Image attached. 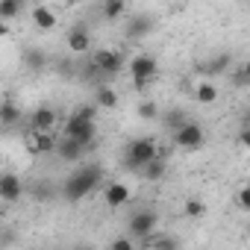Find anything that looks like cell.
Returning <instances> with one entry per match:
<instances>
[{"label":"cell","mask_w":250,"mask_h":250,"mask_svg":"<svg viewBox=\"0 0 250 250\" xmlns=\"http://www.w3.org/2000/svg\"><path fill=\"white\" fill-rule=\"evenodd\" d=\"M100 180H103L100 165H83V168L71 171V177H68L65 186H62V194H65L68 203H80L83 197H88V194L100 186Z\"/></svg>","instance_id":"6da1fadb"},{"label":"cell","mask_w":250,"mask_h":250,"mask_svg":"<svg viewBox=\"0 0 250 250\" xmlns=\"http://www.w3.org/2000/svg\"><path fill=\"white\" fill-rule=\"evenodd\" d=\"M159 156V147L153 139H136L127 145V150H124V168H130V171H142V165H147L150 159Z\"/></svg>","instance_id":"7a4b0ae2"},{"label":"cell","mask_w":250,"mask_h":250,"mask_svg":"<svg viewBox=\"0 0 250 250\" xmlns=\"http://www.w3.org/2000/svg\"><path fill=\"white\" fill-rule=\"evenodd\" d=\"M156 74H159L156 56H150V53H136V56L130 59V77H133V85H136L139 91H145V88L153 83Z\"/></svg>","instance_id":"3957f363"},{"label":"cell","mask_w":250,"mask_h":250,"mask_svg":"<svg viewBox=\"0 0 250 250\" xmlns=\"http://www.w3.org/2000/svg\"><path fill=\"white\" fill-rule=\"evenodd\" d=\"M62 136H71V139L83 142L85 147H91V145H94V136H97V121H88V118L71 112L68 121L62 124Z\"/></svg>","instance_id":"277c9868"},{"label":"cell","mask_w":250,"mask_h":250,"mask_svg":"<svg viewBox=\"0 0 250 250\" xmlns=\"http://www.w3.org/2000/svg\"><path fill=\"white\" fill-rule=\"evenodd\" d=\"M156 227H159V215H156L153 209H139V212H133L130 221H127V232H130L139 244H142L147 235H153Z\"/></svg>","instance_id":"5b68a950"},{"label":"cell","mask_w":250,"mask_h":250,"mask_svg":"<svg viewBox=\"0 0 250 250\" xmlns=\"http://www.w3.org/2000/svg\"><path fill=\"white\" fill-rule=\"evenodd\" d=\"M203 142H206V133H203V127L197 121H188V124H183V127L174 133V145L180 147V150H200L203 147Z\"/></svg>","instance_id":"8992f818"},{"label":"cell","mask_w":250,"mask_h":250,"mask_svg":"<svg viewBox=\"0 0 250 250\" xmlns=\"http://www.w3.org/2000/svg\"><path fill=\"white\" fill-rule=\"evenodd\" d=\"M97 68H100V74H106V77H112V74H118L121 68H124V56L118 53V50H112V47H103V50H94V59H91Z\"/></svg>","instance_id":"52a82bcc"},{"label":"cell","mask_w":250,"mask_h":250,"mask_svg":"<svg viewBox=\"0 0 250 250\" xmlns=\"http://www.w3.org/2000/svg\"><path fill=\"white\" fill-rule=\"evenodd\" d=\"M85 150H88V147H85L83 142L71 139V136H62L59 145H56V156H59L62 162H80V156H83Z\"/></svg>","instance_id":"ba28073f"},{"label":"cell","mask_w":250,"mask_h":250,"mask_svg":"<svg viewBox=\"0 0 250 250\" xmlns=\"http://www.w3.org/2000/svg\"><path fill=\"white\" fill-rule=\"evenodd\" d=\"M103 203L109 209H121V206H127L130 203V188L124 186V183H109L103 188Z\"/></svg>","instance_id":"9c48e42d"},{"label":"cell","mask_w":250,"mask_h":250,"mask_svg":"<svg viewBox=\"0 0 250 250\" xmlns=\"http://www.w3.org/2000/svg\"><path fill=\"white\" fill-rule=\"evenodd\" d=\"M91 47V36H88V27L85 24H74L68 30V50L71 53H88Z\"/></svg>","instance_id":"30bf717a"},{"label":"cell","mask_w":250,"mask_h":250,"mask_svg":"<svg viewBox=\"0 0 250 250\" xmlns=\"http://www.w3.org/2000/svg\"><path fill=\"white\" fill-rule=\"evenodd\" d=\"M21 194H24V186H21L18 174H3L0 177V200L3 203H15V200H21Z\"/></svg>","instance_id":"8fae6325"},{"label":"cell","mask_w":250,"mask_h":250,"mask_svg":"<svg viewBox=\"0 0 250 250\" xmlns=\"http://www.w3.org/2000/svg\"><path fill=\"white\" fill-rule=\"evenodd\" d=\"M153 27H156V21H153V15H133L130 18V24H127V39H145V36H150L153 33Z\"/></svg>","instance_id":"7c38bea8"},{"label":"cell","mask_w":250,"mask_h":250,"mask_svg":"<svg viewBox=\"0 0 250 250\" xmlns=\"http://www.w3.org/2000/svg\"><path fill=\"white\" fill-rule=\"evenodd\" d=\"M30 18H33V24H36L39 30H53V27H56V21H59V18H56V12H53L47 3H36V6H33V12H30Z\"/></svg>","instance_id":"4fadbf2b"},{"label":"cell","mask_w":250,"mask_h":250,"mask_svg":"<svg viewBox=\"0 0 250 250\" xmlns=\"http://www.w3.org/2000/svg\"><path fill=\"white\" fill-rule=\"evenodd\" d=\"M30 127H33V130H53V127H56V109L39 106V109L30 115Z\"/></svg>","instance_id":"5bb4252c"},{"label":"cell","mask_w":250,"mask_h":250,"mask_svg":"<svg viewBox=\"0 0 250 250\" xmlns=\"http://www.w3.org/2000/svg\"><path fill=\"white\" fill-rule=\"evenodd\" d=\"M194 100L203 103V106H212V103L218 100V85H215V80H200V83L194 85Z\"/></svg>","instance_id":"9a60e30c"},{"label":"cell","mask_w":250,"mask_h":250,"mask_svg":"<svg viewBox=\"0 0 250 250\" xmlns=\"http://www.w3.org/2000/svg\"><path fill=\"white\" fill-rule=\"evenodd\" d=\"M100 15L103 21H118L127 15V0H103L100 3Z\"/></svg>","instance_id":"2e32d148"},{"label":"cell","mask_w":250,"mask_h":250,"mask_svg":"<svg viewBox=\"0 0 250 250\" xmlns=\"http://www.w3.org/2000/svg\"><path fill=\"white\" fill-rule=\"evenodd\" d=\"M139 177H142V180H147V183L162 180V177H165V156H156V159H150L147 165H142Z\"/></svg>","instance_id":"e0dca14e"},{"label":"cell","mask_w":250,"mask_h":250,"mask_svg":"<svg viewBox=\"0 0 250 250\" xmlns=\"http://www.w3.org/2000/svg\"><path fill=\"white\" fill-rule=\"evenodd\" d=\"M229 62H232V56H229V53H218V56H212L206 65H200V71H203V74H209V77L215 80L218 74H224V71L229 68Z\"/></svg>","instance_id":"ac0fdd59"},{"label":"cell","mask_w":250,"mask_h":250,"mask_svg":"<svg viewBox=\"0 0 250 250\" xmlns=\"http://www.w3.org/2000/svg\"><path fill=\"white\" fill-rule=\"evenodd\" d=\"M94 103L100 109H118V91L112 85H97L94 88Z\"/></svg>","instance_id":"d6986e66"},{"label":"cell","mask_w":250,"mask_h":250,"mask_svg":"<svg viewBox=\"0 0 250 250\" xmlns=\"http://www.w3.org/2000/svg\"><path fill=\"white\" fill-rule=\"evenodd\" d=\"M162 124H165V130L174 136V133L183 127V124H188V115H186L183 109H168V112L162 115Z\"/></svg>","instance_id":"ffe728a7"},{"label":"cell","mask_w":250,"mask_h":250,"mask_svg":"<svg viewBox=\"0 0 250 250\" xmlns=\"http://www.w3.org/2000/svg\"><path fill=\"white\" fill-rule=\"evenodd\" d=\"M21 118V109L12 103V97H3V103H0V121H3V127H15Z\"/></svg>","instance_id":"44dd1931"},{"label":"cell","mask_w":250,"mask_h":250,"mask_svg":"<svg viewBox=\"0 0 250 250\" xmlns=\"http://www.w3.org/2000/svg\"><path fill=\"white\" fill-rule=\"evenodd\" d=\"M24 65H27L30 71H42V68L47 65V53L39 50V47H27V50H24Z\"/></svg>","instance_id":"7402d4cb"},{"label":"cell","mask_w":250,"mask_h":250,"mask_svg":"<svg viewBox=\"0 0 250 250\" xmlns=\"http://www.w3.org/2000/svg\"><path fill=\"white\" fill-rule=\"evenodd\" d=\"M24 12V0H0V18L3 21H12Z\"/></svg>","instance_id":"603a6c76"},{"label":"cell","mask_w":250,"mask_h":250,"mask_svg":"<svg viewBox=\"0 0 250 250\" xmlns=\"http://www.w3.org/2000/svg\"><path fill=\"white\" fill-rule=\"evenodd\" d=\"M183 212H186V218H203L206 215V203L200 197H188L186 206H183Z\"/></svg>","instance_id":"cb8c5ba5"},{"label":"cell","mask_w":250,"mask_h":250,"mask_svg":"<svg viewBox=\"0 0 250 250\" xmlns=\"http://www.w3.org/2000/svg\"><path fill=\"white\" fill-rule=\"evenodd\" d=\"M136 112H139L142 121H156V118H159V106H156L153 100H142V103L136 106Z\"/></svg>","instance_id":"d4e9b609"},{"label":"cell","mask_w":250,"mask_h":250,"mask_svg":"<svg viewBox=\"0 0 250 250\" xmlns=\"http://www.w3.org/2000/svg\"><path fill=\"white\" fill-rule=\"evenodd\" d=\"M24 150H27L30 156H42V147H39V136H36V130H30V133L24 136Z\"/></svg>","instance_id":"484cf974"},{"label":"cell","mask_w":250,"mask_h":250,"mask_svg":"<svg viewBox=\"0 0 250 250\" xmlns=\"http://www.w3.org/2000/svg\"><path fill=\"white\" fill-rule=\"evenodd\" d=\"M235 206L244 209V212H250V186H241V188H238V194H235Z\"/></svg>","instance_id":"4316f807"},{"label":"cell","mask_w":250,"mask_h":250,"mask_svg":"<svg viewBox=\"0 0 250 250\" xmlns=\"http://www.w3.org/2000/svg\"><path fill=\"white\" fill-rule=\"evenodd\" d=\"M97 109H100L97 103H83V106H77L74 112L83 115V118H88V121H97Z\"/></svg>","instance_id":"83f0119b"},{"label":"cell","mask_w":250,"mask_h":250,"mask_svg":"<svg viewBox=\"0 0 250 250\" xmlns=\"http://www.w3.org/2000/svg\"><path fill=\"white\" fill-rule=\"evenodd\" d=\"M136 244H139V241H136L133 235H121V238H112V247H115V250H133Z\"/></svg>","instance_id":"f1b7e54d"},{"label":"cell","mask_w":250,"mask_h":250,"mask_svg":"<svg viewBox=\"0 0 250 250\" xmlns=\"http://www.w3.org/2000/svg\"><path fill=\"white\" fill-rule=\"evenodd\" d=\"M238 142H241L244 150H250V124H244V130L238 133Z\"/></svg>","instance_id":"f546056e"},{"label":"cell","mask_w":250,"mask_h":250,"mask_svg":"<svg viewBox=\"0 0 250 250\" xmlns=\"http://www.w3.org/2000/svg\"><path fill=\"white\" fill-rule=\"evenodd\" d=\"M244 80H247V85H250V65H247V71H244Z\"/></svg>","instance_id":"4dcf8cb0"},{"label":"cell","mask_w":250,"mask_h":250,"mask_svg":"<svg viewBox=\"0 0 250 250\" xmlns=\"http://www.w3.org/2000/svg\"><path fill=\"white\" fill-rule=\"evenodd\" d=\"M247 238H250V224H247Z\"/></svg>","instance_id":"1f68e13d"},{"label":"cell","mask_w":250,"mask_h":250,"mask_svg":"<svg viewBox=\"0 0 250 250\" xmlns=\"http://www.w3.org/2000/svg\"><path fill=\"white\" fill-rule=\"evenodd\" d=\"M39 3H50V0H39Z\"/></svg>","instance_id":"d6a6232c"}]
</instances>
